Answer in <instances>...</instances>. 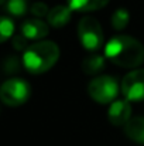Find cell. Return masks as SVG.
<instances>
[{
  "label": "cell",
  "mask_w": 144,
  "mask_h": 146,
  "mask_svg": "<svg viewBox=\"0 0 144 146\" xmlns=\"http://www.w3.org/2000/svg\"><path fill=\"white\" fill-rule=\"evenodd\" d=\"M105 57L119 67L136 68L144 62V47L139 40L130 36L117 34L107 41Z\"/></svg>",
  "instance_id": "obj_1"
},
{
  "label": "cell",
  "mask_w": 144,
  "mask_h": 146,
  "mask_svg": "<svg viewBox=\"0 0 144 146\" xmlns=\"http://www.w3.org/2000/svg\"><path fill=\"white\" fill-rule=\"evenodd\" d=\"M59 58V47L54 41H38L27 47L23 54V65L30 74H43L51 70Z\"/></svg>",
  "instance_id": "obj_2"
},
{
  "label": "cell",
  "mask_w": 144,
  "mask_h": 146,
  "mask_svg": "<svg viewBox=\"0 0 144 146\" xmlns=\"http://www.w3.org/2000/svg\"><path fill=\"white\" fill-rule=\"evenodd\" d=\"M78 37L88 51H97L103 44V31L95 17L85 16L78 24Z\"/></svg>",
  "instance_id": "obj_3"
},
{
  "label": "cell",
  "mask_w": 144,
  "mask_h": 146,
  "mask_svg": "<svg viewBox=\"0 0 144 146\" xmlns=\"http://www.w3.org/2000/svg\"><path fill=\"white\" fill-rule=\"evenodd\" d=\"M31 88L27 81L20 78L7 80L0 88V98L7 106H20L30 98Z\"/></svg>",
  "instance_id": "obj_4"
},
{
  "label": "cell",
  "mask_w": 144,
  "mask_h": 146,
  "mask_svg": "<svg viewBox=\"0 0 144 146\" xmlns=\"http://www.w3.org/2000/svg\"><path fill=\"white\" fill-rule=\"evenodd\" d=\"M88 94L97 104H110L119 94V85L114 78L102 75L89 82Z\"/></svg>",
  "instance_id": "obj_5"
},
{
  "label": "cell",
  "mask_w": 144,
  "mask_h": 146,
  "mask_svg": "<svg viewBox=\"0 0 144 146\" xmlns=\"http://www.w3.org/2000/svg\"><path fill=\"white\" fill-rule=\"evenodd\" d=\"M120 88L127 101H144V70H133L126 74Z\"/></svg>",
  "instance_id": "obj_6"
},
{
  "label": "cell",
  "mask_w": 144,
  "mask_h": 146,
  "mask_svg": "<svg viewBox=\"0 0 144 146\" xmlns=\"http://www.w3.org/2000/svg\"><path fill=\"white\" fill-rule=\"evenodd\" d=\"M109 122L114 126H123L132 119V105L127 99H119L112 102L107 111Z\"/></svg>",
  "instance_id": "obj_7"
},
{
  "label": "cell",
  "mask_w": 144,
  "mask_h": 146,
  "mask_svg": "<svg viewBox=\"0 0 144 146\" xmlns=\"http://www.w3.org/2000/svg\"><path fill=\"white\" fill-rule=\"evenodd\" d=\"M21 34L27 40H41L48 34V24L41 20H27L21 26Z\"/></svg>",
  "instance_id": "obj_8"
},
{
  "label": "cell",
  "mask_w": 144,
  "mask_h": 146,
  "mask_svg": "<svg viewBox=\"0 0 144 146\" xmlns=\"http://www.w3.org/2000/svg\"><path fill=\"white\" fill-rule=\"evenodd\" d=\"M124 133L133 142L144 145V116L132 118L124 125Z\"/></svg>",
  "instance_id": "obj_9"
},
{
  "label": "cell",
  "mask_w": 144,
  "mask_h": 146,
  "mask_svg": "<svg viewBox=\"0 0 144 146\" xmlns=\"http://www.w3.org/2000/svg\"><path fill=\"white\" fill-rule=\"evenodd\" d=\"M71 9L68 6H57V7H52L49 10L47 16L48 24L51 27H55V29H61L64 27L69 20H71Z\"/></svg>",
  "instance_id": "obj_10"
},
{
  "label": "cell",
  "mask_w": 144,
  "mask_h": 146,
  "mask_svg": "<svg viewBox=\"0 0 144 146\" xmlns=\"http://www.w3.org/2000/svg\"><path fill=\"white\" fill-rule=\"evenodd\" d=\"M107 3H109V0H66L68 7L72 11H79V13L99 10V9L107 6Z\"/></svg>",
  "instance_id": "obj_11"
},
{
  "label": "cell",
  "mask_w": 144,
  "mask_h": 146,
  "mask_svg": "<svg viewBox=\"0 0 144 146\" xmlns=\"http://www.w3.org/2000/svg\"><path fill=\"white\" fill-rule=\"evenodd\" d=\"M105 68V57L102 55H88L82 61V70L88 75H96Z\"/></svg>",
  "instance_id": "obj_12"
},
{
  "label": "cell",
  "mask_w": 144,
  "mask_h": 146,
  "mask_svg": "<svg viewBox=\"0 0 144 146\" xmlns=\"http://www.w3.org/2000/svg\"><path fill=\"white\" fill-rule=\"evenodd\" d=\"M129 20H130V14L126 9H117L113 16H112V27L117 31L126 29V26L129 24Z\"/></svg>",
  "instance_id": "obj_13"
},
{
  "label": "cell",
  "mask_w": 144,
  "mask_h": 146,
  "mask_svg": "<svg viewBox=\"0 0 144 146\" xmlns=\"http://www.w3.org/2000/svg\"><path fill=\"white\" fill-rule=\"evenodd\" d=\"M6 10L16 17L26 14L27 11V1L26 0H9L6 3Z\"/></svg>",
  "instance_id": "obj_14"
},
{
  "label": "cell",
  "mask_w": 144,
  "mask_h": 146,
  "mask_svg": "<svg viewBox=\"0 0 144 146\" xmlns=\"http://www.w3.org/2000/svg\"><path fill=\"white\" fill-rule=\"evenodd\" d=\"M13 31H14V23L7 17H1V21H0V40H1V43L7 41L13 36Z\"/></svg>",
  "instance_id": "obj_15"
},
{
  "label": "cell",
  "mask_w": 144,
  "mask_h": 146,
  "mask_svg": "<svg viewBox=\"0 0 144 146\" xmlns=\"http://www.w3.org/2000/svg\"><path fill=\"white\" fill-rule=\"evenodd\" d=\"M4 72L6 74H10V72H17L18 68H20V62L17 60V57H7L6 61H4Z\"/></svg>",
  "instance_id": "obj_16"
},
{
  "label": "cell",
  "mask_w": 144,
  "mask_h": 146,
  "mask_svg": "<svg viewBox=\"0 0 144 146\" xmlns=\"http://www.w3.org/2000/svg\"><path fill=\"white\" fill-rule=\"evenodd\" d=\"M31 13L37 17H43V16H48L49 10H48V6L43 1H37L31 6Z\"/></svg>",
  "instance_id": "obj_17"
},
{
  "label": "cell",
  "mask_w": 144,
  "mask_h": 146,
  "mask_svg": "<svg viewBox=\"0 0 144 146\" xmlns=\"http://www.w3.org/2000/svg\"><path fill=\"white\" fill-rule=\"evenodd\" d=\"M26 37L21 34V36H16L13 37V47L16 50H24L26 48Z\"/></svg>",
  "instance_id": "obj_18"
},
{
  "label": "cell",
  "mask_w": 144,
  "mask_h": 146,
  "mask_svg": "<svg viewBox=\"0 0 144 146\" xmlns=\"http://www.w3.org/2000/svg\"><path fill=\"white\" fill-rule=\"evenodd\" d=\"M1 3H6V0H1Z\"/></svg>",
  "instance_id": "obj_19"
}]
</instances>
